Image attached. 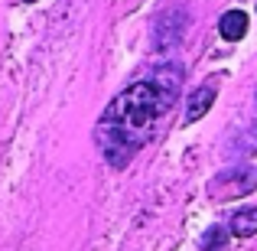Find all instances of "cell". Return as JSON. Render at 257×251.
Wrapping results in <instances>:
<instances>
[{
  "instance_id": "1",
  "label": "cell",
  "mask_w": 257,
  "mask_h": 251,
  "mask_svg": "<svg viewBox=\"0 0 257 251\" xmlns=\"http://www.w3.org/2000/svg\"><path fill=\"white\" fill-rule=\"evenodd\" d=\"M182 92V69L163 65L150 78H140L120 95H114L104 114L98 118L94 140L101 157L111 166H127L150 144L163 114L176 105Z\"/></svg>"
},
{
  "instance_id": "2",
  "label": "cell",
  "mask_w": 257,
  "mask_h": 251,
  "mask_svg": "<svg viewBox=\"0 0 257 251\" xmlns=\"http://www.w3.org/2000/svg\"><path fill=\"white\" fill-rule=\"evenodd\" d=\"M257 189V166L251 163H238V166H228L208 183V196L218 202L225 199H241V196L254 193Z\"/></svg>"
},
{
  "instance_id": "3",
  "label": "cell",
  "mask_w": 257,
  "mask_h": 251,
  "mask_svg": "<svg viewBox=\"0 0 257 251\" xmlns=\"http://www.w3.org/2000/svg\"><path fill=\"white\" fill-rule=\"evenodd\" d=\"M215 98H218V78H208L202 88H195V92L189 95V101H186V124L205 118V114L212 111Z\"/></svg>"
},
{
  "instance_id": "4",
  "label": "cell",
  "mask_w": 257,
  "mask_h": 251,
  "mask_svg": "<svg viewBox=\"0 0 257 251\" xmlns=\"http://www.w3.org/2000/svg\"><path fill=\"white\" fill-rule=\"evenodd\" d=\"M247 23H251V20H247L244 10H228V13H221V20H218L221 39H225V43H238V39H244Z\"/></svg>"
},
{
  "instance_id": "5",
  "label": "cell",
  "mask_w": 257,
  "mask_h": 251,
  "mask_svg": "<svg viewBox=\"0 0 257 251\" xmlns=\"http://www.w3.org/2000/svg\"><path fill=\"white\" fill-rule=\"evenodd\" d=\"M231 235L234 238H251L257 235V206H247V209H238V212L231 215Z\"/></svg>"
},
{
  "instance_id": "6",
  "label": "cell",
  "mask_w": 257,
  "mask_h": 251,
  "mask_svg": "<svg viewBox=\"0 0 257 251\" xmlns=\"http://www.w3.org/2000/svg\"><path fill=\"white\" fill-rule=\"evenodd\" d=\"M225 241H228V228L225 225H212L205 235H202V251H218V248H225Z\"/></svg>"
},
{
  "instance_id": "7",
  "label": "cell",
  "mask_w": 257,
  "mask_h": 251,
  "mask_svg": "<svg viewBox=\"0 0 257 251\" xmlns=\"http://www.w3.org/2000/svg\"><path fill=\"white\" fill-rule=\"evenodd\" d=\"M23 4H36V0H23Z\"/></svg>"
},
{
  "instance_id": "8",
  "label": "cell",
  "mask_w": 257,
  "mask_h": 251,
  "mask_svg": "<svg viewBox=\"0 0 257 251\" xmlns=\"http://www.w3.org/2000/svg\"><path fill=\"white\" fill-rule=\"evenodd\" d=\"M218 251H228V248H218Z\"/></svg>"
}]
</instances>
